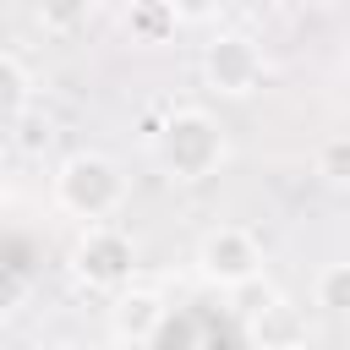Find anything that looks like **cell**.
I'll return each mask as SVG.
<instances>
[{"label":"cell","instance_id":"cell-17","mask_svg":"<svg viewBox=\"0 0 350 350\" xmlns=\"http://www.w3.org/2000/svg\"><path fill=\"white\" fill-rule=\"evenodd\" d=\"M33 350H82V345H77V339H38Z\"/></svg>","mask_w":350,"mask_h":350},{"label":"cell","instance_id":"cell-4","mask_svg":"<svg viewBox=\"0 0 350 350\" xmlns=\"http://www.w3.org/2000/svg\"><path fill=\"white\" fill-rule=\"evenodd\" d=\"M197 279L213 290H241L252 279H262V241L246 224H213L197 241Z\"/></svg>","mask_w":350,"mask_h":350},{"label":"cell","instance_id":"cell-19","mask_svg":"<svg viewBox=\"0 0 350 350\" xmlns=\"http://www.w3.org/2000/svg\"><path fill=\"white\" fill-rule=\"evenodd\" d=\"M345 77H350V44H345Z\"/></svg>","mask_w":350,"mask_h":350},{"label":"cell","instance_id":"cell-15","mask_svg":"<svg viewBox=\"0 0 350 350\" xmlns=\"http://www.w3.org/2000/svg\"><path fill=\"white\" fill-rule=\"evenodd\" d=\"M153 345H164V350H197V323H191V312H170Z\"/></svg>","mask_w":350,"mask_h":350},{"label":"cell","instance_id":"cell-12","mask_svg":"<svg viewBox=\"0 0 350 350\" xmlns=\"http://www.w3.org/2000/svg\"><path fill=\"white\" fill-rule=\"evenodd\" d=\"M312 170H317V180L323 186H350V131H328L323 142H317V153H312Z\"/></svg>","mask_w":350,"mask_h":350},{"label":"cell","instance_id":"cell-16","mask_svg":"<svg viewBox=\"0 0 350 350\" xmlns=\"http://www.w3.org/2000/svg\"><path fill=\"white\" fill-rule=\"evenodd\" d=\"M170 11H175L180 27H202V22H213L219 0H170Z\"/></svg>","mask_w":350,"mask_h":350},{"label":"cell","instance_id":"cell-13","mask_svg":"<svg viewBox=\"0 0 350 350\" xmlns=\"http://www.w3.org/2000/svg\"><path fill=\"white\" fill-rule=\"evenodd\" d=\"M11 142H16V153L38 159V153H44L49 142H55V126H49V115H38V109L16 115V120H11Z\"/></svg>","mask_w":350,"mask_h":350},{"label":"cell","instance_id":"cell-8","mask_svg":"<svg viewBox=\"0 0 350 350\" xmlns=\"http://www.w3.org/2000/svg\"><path fill=\"white\" fill-rule=\"evenodd\" d=\"M175 11H170V0H131L126 5V33H131V44H142V49H159V44H170L175 38Z\"/></svg>","mask_w":350,"mask_h":350},{"label":"cell","instance_id":"cell-14","mask_svg":"<svg viewBox=\"0 0 350 350\" xmlns=\"http://www.w3.org/2000/svg\"><path fill=\"white\" fill-rule=\"evenodd\" d=\"M27 295H33V279H27L22 268L0 262V323H11V317L27 306Z\"/></svg>","mask_w":350,"mask_h":350},{"label":"cell","instance_id":"cell-3","mask_svg":"<svg viewBox=\"0 0 350 350\" xmlns=\"http://www.w3.org/2000/svg\"><path fill=\"white\" fill-rule=\"evenodd\" d=\"M66 268H71V279L77 284H88V290H98V295H115V290H126L131 284V273H137V241L120 230V224H82V235L71 241V252H66Z\"/></svg>","mask_w":350,"mask_h":350},{"label":"cell","instance_id":"cell-11","mask_svg":"<svg viewBox=\"0 0 350 350\" xmlns=\"http://www.w3.org/2000/svg\"><path fill=\"white\" fill-rule=\"evenodd\" d=\"M312 301L328 317H350V262H323L312 279Z\"/></svg>","mask_w":350,"mask_h":350},{"label":"cell","instance_id":"cell-10","mask_svg":"<svg viewBox=\"0 0 350 350\" xmlns=\"http://www.w3.org/2000/svg\"><path fill=\"white\" fill-rule=\"evenodd\" d=\"M27 109H33V77L11 49H0V126H11Z\"/></svg>","mask_w":350,"mask_h":350},{"label":"cell","instance_id":"cell-1","mask_svg":"<svg viewBox=\"0 0 350 350\" xmlns=\"http://www.w3.org/2000/svg\"><path fill=\"white\" fill-rule=\"evenodd\" d=\"M230 159V137L219 126V115H208L202 104H180L164 115V126L153 131V164L164 180L175 186H202L224 170Z\"/></svg>","mask_w":350,"mask_h":350},{"label":"cell","instance_id":"cell-7","mask_svg":"<svg viewBox=\"0 0 350 350\" xmlns=\"http://www.w3.org/2000/svg\"><path fill=\"white\" fill-rule=\"evenodd\" d=\"M252 323V339H257V350H301L306 345V317L290 306V301H268L257 317H246Z\"/></svg>","mask_w":350,"mask_h":350},{"label":"cell","instance_id":"cell-5","mask_svg":"<svg viewBox=\"0 0 350 350\" xmlns=\"http://www.w3.org/2000/svg\"><path fill=\"white\" fill-rule=\"evenodd\" d=\"M197 66H202L208 93H219V98H252L268 77V60H262L257 38H246V33H213L202 44Z\"/></svg>","mask_w":350,"mask_h":350},{"label":"cell","instance_id":"cell-20","mask_svg":"<svg viewBox=\"0 0 350 350\" xmlns=\"http://www.w3.org/2000/svg\"><path fill=\"white\" fill-rule=\"evenodd\" d=\"M0 202H5V175H0Z\"/></svg>","mask_w":350,"mask_h":350},{"label":"cell","instance_id":"cell-6","mask_svg":"<svg viewBox=\"0 0 350 350\" xmlns=\"http://www.w3.org/2000/svg\"><path fill=\"white\" fill-rule=\"evenodd\" d=\"M164 317H170V301L153 284H126L109 295V334L120 345H153Z\"/></svg>","mask_w":350,"mask_h":350},{"label":"cell","instance_id":"cell-2","mask_svg":"<svg viewBox=\"0 0 350 350\" xmlns=\"http://www.w3.org/2000/svg\"><path fill=\"white\" fill-rule=\"evenodd\" d=\"M49 191H55V208L60 213H71L82 224H104L126 202V170L109 153H98V148H77V153H66L55 164Z\"/></svg>","mask_w":350,"mask_h":350},{"label":"cell","instance_id":"cell-9","mask_svg":"<svg viewBox=\"0 0 350 350\" xmlns=\"http://www.w3.org/2000/svg\"><path fill=\"white\" fill-rule=\"evenodd\" d=\"M104 0H33V16L49 38H77L82 27H93Z\"/></svg>","mask_w":350,"mask_h":350},{"label":"cell","instance_id":"cell-18","mask_svg":"<svg viewBox=\"0 0 350 350\" xmlns=\"http://www.w3.org/2000/svg\"><path fill=\"white\" fill-rule=\"evenodd\" d=\"M306 5H345V0H306Z\"/></svg>","mask_w":350,"mask_h":350}]
</instances>
